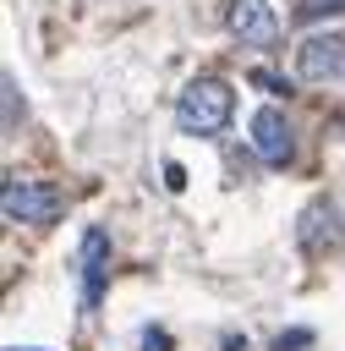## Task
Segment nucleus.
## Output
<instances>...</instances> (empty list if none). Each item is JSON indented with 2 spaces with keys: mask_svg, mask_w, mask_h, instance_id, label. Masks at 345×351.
Instances as JSON below:
<instances>
[{
  "mask_svg": "<svg viewBox=\"0 0 345 351\" xmlns=\"http://www.w3.org/2000/svg\"><path fill=\"white\" fill-rule=\"evenodd\" d=\"M230 110H235L230 82H219V77H192V82L181 88V99H175V126H181L186 137H219V132L230 126Z\"/></svg>",
  "mask_w": 345,
  "mask_h": 351,
  "instance_id": "nucleus-1",
  "label": "nucleus"
},
{
  "mask_svg": "<svg viewBox=\"0 0 345 351\" xmlns=\"http://www.w3.org/2000/svg\"><path fill=\"white\" fill-rule=\"evenodd\" d=\"M0 208H5V219H27V225H49L55 214H60V192L55 186H44V181H22V176H5V186H0Z\"/></svg>",
  "mask_w": 345,
  "mask_h": 351,
  "instance_id": "nucleus-2",
  "label": "nucleus"
},
{
  "mask_svg": "<svg viewBox=\"0 0 345 351\" xmlns=\"http://www.w3.org/2000/svg\"><path fill=\"white\" fill-rule=\"evenodd\" d=\"M296 77L301 82H334V77H345V33L340 27L307 33L296 44Z\"/></svg>",
  "mask_w": 345,
  "mask_h": 351,
  "instance_id": "nucleus-3",
  "label": "nucleus"
},
{
  "mask_svg": "<svg viewBox=\"0 0 345 351\" xmlns=\"http://www.w3.org/2000/svg\"><path fill=\"white\" fill-rule=\"evenodd\" d=\"M225 27L252 49H279V16H274L268 0H230L225 5Z\"/></svg>",
  "mask_w": 345,
  "mask_h": 351,
  "instance_id": "nucleus-4",
  "label": "nucleus"
},
{
  "mask_svg": "<svg viewBox=\"0 0 345 351\" xmlns=\"http://www.w3.org/2000/svg\"><path fill=\"white\" fill-rule=\"evenodd\" d=\"M252 148H257V159H268V165H285V159H290L296 137H290V121H285V110L263 104V110L252 115Z\"/></svg>",
  "mask_w": 345,
  "mask_h": 351,
  "instance_id": "nucleus-5",
  "label": "nucleus"
},
{
  "mask_svg": "<svg viewBox=\"0 0 345 351\" xmlns=\"http://www.w3.org/2000/svg\"><path fill=\"white\" fill-rule=\"evenodd\" d=\"M104 274H110V236H104V230H88V236H82V313L99 307Z\"/></svg>",
  "mask_w": 345,
  "mask_h": 351,
  "instance_id": "nucleus-6",
  "label": "nucleus"
},
{
  "mask_svg": "<svg viewBox=\"0 0 345 351\" xmlns=\"http://www.w3.org/2000/svg\"><path fill=\"white\" fill-rule=\"evenodd\" d=\"M334 230H340V225H334V208H329V203H312V208L301 214V225H296V241H301L307 252H323V247L334 241Z\"/></svg>",
  "mask_w": 345,
  "mask_h": 351,
  "instance_id": "nucleus-7",
  "label": "nucleus"
},
{
  "mask_svg": "<svg viewBox=\"0 0 345 351\" xmlns=\"http://www.w3.org/2000/svg\"><path fill=\"white\" fill-rule=\"evenodd\" d=\"M323 11H345V0H301V16H323Z\"/></svg>",
  "mask_w": 345,
  "mask_h": 351,
  "instance_id": "nucleus-8",
  "label": "nucleus"
},
{
  "mask_svg": "<svg viewBox=\"0 0 345 351\" xmlns=\"http://www.w3.org/2000/svg\"><path fill=\"white\" fill-rule=\"evenodd\" d=\"M142 351H170V335H164V329H148V335H142Z\"/></svg>",
  "mask_w": 345,
  "mask_h": 351,
  "instance_id": "nucleus-9",
  "label": "nucleus"
},
{
  "mask_svg": "<svg viewBox=\"0 0 345 351\" xmlns=\"http://www.w3.org/2000/svg\"><path fill=\"white\" fill-rule=\"evenodd\" d=\"M5 126H16V82L5 77Z\"/></svg>",
  "mask_w": 345,
  "mask_h": 351,
  "instance_id": "nucleus-10",
  "label": "nucleus"
},
{
  "mask_svg": "<svg viewBox=\"0 0 345 351\" xmlns=\"http://www.w3.org/2000/svg\"><path fill=\"white\" fill-rule=\"evenodd\" d=\"M164 186L181 192V186H186V170H181V165H164Z\"/></svg>",
  "mask_w": 345,
  "mask_h": 351,
  "instance_id": "nucleus-11",
  "label": "nucleus"
},
{
  "mask_svg": "<svg viewBox=\"0 0 345 351\" xmlns=\"http://www.w3.org/2000/svg\"><path fill=\"white\" fill-rule=\"evenodd\" d=\"M312 340V329H290V335H279V351H290V346H307Z\"/></svg>",
  "mask_w": 345,
  "mask_h": 351,
  "instance_id": "nucleus-12",
  "label": "nucleus"
},
{
  "mask_svg": "<svg viewBox=\"0 0 345 351\" xmlns=\"http://www.w3.org/2000/svg\"><path fill=\"white\" fill-rule=\"evenodd\" d=\"M5 351H38V346H5Z\"/></svg>",
  "mask_w": 345,
  "mask_h": 351,
  "instance_id": "nucleus-13",
  "label": "nucleus"
}]
</instances>
